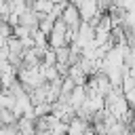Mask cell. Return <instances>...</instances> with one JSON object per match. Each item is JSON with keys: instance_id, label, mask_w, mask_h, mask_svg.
<instances>
[{"instance_id": "7a4b0ae2", "label": "cell", "mask_w": 135, "mask_h": 135, "mask_svg": "<svg viewBox=\"0 0 135 135\" xmlns=\"http://www.w3.org/2000/svg\"><path fill=\"white\" fill-rule=\"evenodd\" d=\"M68 27H78L80 25V13H78V8H76V4L74 2H70L68 0V4H65V8H63V13H61V17H59Z\"/></svg>"}, {"instance_id": "3957f363", "label": "cell", "mask_w": 135, "mask_h": 135, "mask_svg": "<svg viewBox=\"0 0 135 135\" xmlns=\"http://www.w3.org/2000/svg\"><path fill=\"white\" fill-rule=\"evenodd\" d=\"M13 36H17V38H25V36H32V30L25 27V25H21V23H17V25L13 27Z\"/></svg>"}, {"instance_id": "5b68a950", "label": "cell", "mask_w": 135, "mask_h": 135, "mask_svg": "<svg viewBox=\"0 0 135 135\" xmlns=\"http://www.w3.org/2000/svg\"><path fill=\"white\" fill-rule=\"evenodd\" d=\"M4 44H6V38H4V36H0V46H4Z\"/></svg>"}, {"instance_id": "277c9868", "label": "cell", "mask_w": 135, "mask_h": 135, "mask_svg": "<svg viewBox=\"0 0 135 135\" xmlns=\"http://www.w3.org/2000/svg\"><path fill=\"white\" fill-rule=\"evenodd\" d=\"M0 36H4V38L13 36V25H11L6 19H0Z\"/></svg>"}, {"instance_id": "6da1fadb", "label": "cell", "mask_w": 135, "mask_h": 135, "mask_svg": "<svg viewBox=\"0 0 135 135\" xmlns=\"http://www.w3.org/2000/svg\"><path fill=\"white\" fill-rule=\"evenodd\" d=\"M65 34H68V25H65L61 19H55L53 30H51V34H49V46H51V49H57V46L68 44Z\"/></svg>"}, {"instance_id": "8992f818", "label": "cell", "mask_w": 135, "mask_h": 135, "mask_svg": "<svg viewBox=\"0 0 135 135\" xmlns=\"http://www.w3.org/2000/svg\"><path fill=\"white\" fill-rule=\"evenodd\" d=\"M51 2H61V0H51Z\"/></svg>"}]
</instances>
